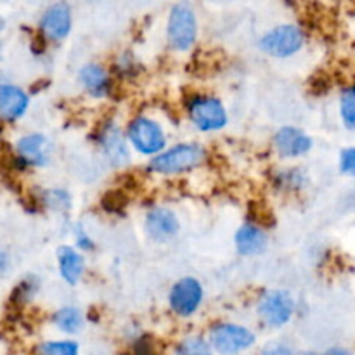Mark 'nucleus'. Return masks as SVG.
<instances>
[{
	"label": "nucleus",
	"instance_id": "31",
	"mask_svg": "<svg viewBox=\"0 0 355 355\" xmlns=\"http://www.w3.org/2000/svg\"><path fill=\"white\" fill-rule=\"evenodd\" d=\"M3 30H6V23L3 21H0V61L3 59Z\"/></svg>",
	"mask_w": 355,
	"mask_h": 355
},
{
	"label": "nucleus",
	"instance_id": "21",
	"mask_svg": "<svg viewBox=\"0 0 355 355\" xmlns=\"http://www.w3.org/2000/svg\"><path fill=\"white\" fill-rule=\"evenodd\" d=\"M40 203L42 207L49 208V210L58 211V214H66V211L71 210L73 198L69 191L62 189V187H51V189L42 191Z\"/></svg>",
	"mask_w": 355,
	"mask_h": 355
},
{
	"label": "nucleus",
	"instance_id": "6",
	"mask_svg": "<svg viewBox=\"0 0 355 355\" xmlns=\"http://www.w3.org/2000/svg\"><path fill=\"white\" fill-rule=\"evenodd\" d=\"M208 343L218 355H239L253 349L257 335L246 326L238 322H215L208 329Z\"/></svg>",
	"mask_w": 355,
	"mask_h": 355
},
{
	"label": "nucleus",
	"instance_id": "25",
	"mask_svg": "<svg viewBox=\"0 0 355 355\" xmlns=\"http://www.w3.org/2000/svg\"><path fill=\"white\" fill-rule=\"evenodd\" d=\"M338 170L342 175L355 180V144L347 146L338 155Z\"/></svg>",
	"mask_w": 355,
	"mask_h": 355
},
{
	"label": "nucleus",
	"instance_id": "4",
	"mask_svg": "<svg viewBox=\"0 0 355 355\" xmlns=\"http://www.w3.org/2000/svg\"><path fill=\"white\" fill-rule=\"evenodd\" d=\"M297 314V300L291 291L284 288H272L260 293L257 302V315L270 329H279L290 324Z\"/></svg>",
	"mask_w": 355,
	"mask_h": 355
},
{
	"label": "nucleus",
	"instance_id": "26",
	"mask_svg": "<svg viewBox=\"0 0 355 355\" xmlns=\"http://www.w3.org/2000/svg\"><path fill=\"white\" fill-rule=\"evenodd\" d=\"M73 234H75V248L78 250V252L87 253V252H94V250H96V241L90 238L89 232H87L85 229L80 227L78 225V227L73 231Z\"/></svg>",
	"mask_w": 355,
	"mask_h": 355
},
{
	"label": "nucleus",
	"instance_id": "2",
	"mask_svg": "<svg viewBox=\"0 0 355 355\" xmlns=\"http://www.w3.org/2000/svg\"><path fill=\"white\" fill-rule=\"evenodd\" d=\"M189 123L201 134H215L229 125V113L222 99L211 94H189L184 103Z\"/></svg>",
	"mask_w": 355,
	"mask_h": 355
},
{
	"label": "nucleus",
	"instance_id": "12",
	"mask_svg": "<svg viewBox=\"0 0 355 355\" xmlns=\"http://www.w3.org/2000/svg\"><path fill=\"white\" fill-rule=\"evenodd\" d=\"M144 231L151 241L158 243V245H166L179 236V215L170 207L149 208L144 218Z\"/></svg>",
	"mask_w": 355,
	"mask_h": 355
},
{
	"label": "nucleus",
	"instance_id": "9",
	"mask_svg": "<svg viewBox=\"0 0 355 355\" xmlns=\"http://www.w3.org/2000/svg\"><path fill=\"white\" fill-rule=\"evenodd\" d=\"M205 302V288L200 279L184 276L172 284L168 291V307L179 319H191L200 312Z\"/></svg>",
	"mask_w": 355,
	"mask_h": 355
},
{
	"label": "nucleus",
	"instance_id": "14",
	"mask_svg": "<svg viewBox=\"0 0 355 355\" xmlns=\"http://www.w3.org/2000/svg\"><path fill=\"white\" fill-rule=\"evenodd\" d=\"M78 85L92 99H107L113 94V76L101 62H87L78 69Z\"/></svg>",
	"mask_w": 355,
	"mask_h": 355
},
{
	"label": "nucleus",
	"instance_id": "27",
	"mask_svg": "<svg viewBox=\"0 0 355 355\" xmlns=\"http://www.w3.org/2000/svg\"><path fill=\"white\" fill-rule=\"evenodd\" d=\"M134 355H156L155 345L151 343V340L148 336H139L134 340Z\"/></svg>",
	"mask_w": 355,
	"mask_h": 355
},
{
	"label": "nucleus",
	"instance_id": "23",
	"mask_svg": "<svg viewBox=\"0 0 355 355\" xmlns=\"http://www.w3.org/2000/svg\"><path fill=\"white\" fill-rule=\"evenodd\" d=\"M173 355H215V352L205 336L187 335L177 343Z\"/></svg>",
	"mask_w": 355,
	"mask_h": 355
},
{
	"label": "nucleus",
	"instance_id": "20",
	"mask_svg": "<svg viewBox=\"0 0 355 355\" xmlns=\"http://www.w3.org/2000/svg\"><path fill=\"white\" fill-rule=\"evenodd\" d=\"M338 114L343 128L355 134V82L347 83L338 96Z\"/></svg>",
	"mask_w": 355,
	"mask_h": 355
},
{
	"label": "nucleus",
	"instance_id": "11",
	"mask_svg": "<svg viewBox=\"0 0 355 355\" xmlns=\"http://www.w3.org/2000/svg\"><path fill=\"white\" fill-rule=\"evenodd\" d=\"M272 146L277 156L283 159H300L311 155L314 149V137L300 127L284 125L272 135Z\"/></svg>",
	"mask_w": 355,
	"mask_h": 355
},
{
	"label": "nucleus",
	"instance_id": "29",
	"mask_svg": "<svg viewBox=\"0 0 355 355\" xmlns=\"http://www.w3.org/2000/svg\"><path fill=\"white\" fill-rule=\"evenodd\" d=\"M9 269H10V257L9 253H7V250H3L2 246H0V279L9 272Z\"/></svg>",
	"mask_w": 355,
	"mask_h": 355
},
{
	"label": "nucleus",
	"instance_id": "17",
	"mask_svg": "<svg viewBox=\"0 0 355 355\" xmlns=\"http://www.w3.org/2000/svg\"><path fill=\"white\" fill-rule=\"evenodd\" d=\"M58 270L61 279L69 286H76L87 272V260L75 246L62 245L58 248Z\"/></svg>",
	"mask_w": 355,
	"mask_h": 355
},
{
	"label": "nucleus",
	"instance_id": "15",
	"mask_svg": "<svg viewBox=\"0 0 355 355\" xmlns=\"http://www.w3.org/2000/svg\"><path fill=\"white\" fill-rule=\"evenodd\" d=\"M31 97L23 87L0 82V123H16L30 110Z\"/></svg>",
	"mask_w": 355,
	"mask_h": 355
},
{
	"label": "nucleus",
	"instance_id": "5",
	"mask_svg": "<svg viewBox=\"0 0 355 355\" xmlns=\"http://www.w3.org/2000/svg\"><path fill=\"white\" fill-rule=\"evenodd\" d=\"M166 40L170 49L186 54L198 40V17L191 3L179 2L172 7L166 23Z\"/></svg>",
	"mask_w": 355,
	"mask_h": 355
},
{
	"label": "nucleus",
	"instance_id": "16",
	"mask_svg": "<svg viewBox=\"0 0 355 355\" xmlns=\"http://www.w3.org/2000/svg\"><path fill=\"white\" fill-rule=\"evenodd\" d=\"M236 252L241 257L263 255L269 248V234L262 225L255 222H245L234 234Z\"/></svg>",
	"mask_w": 355,
	"mask_h": 355
},
{
	"label": "nucleus",
	"instance_id": "8",
	"mask_svg": "<svg viewBox=\"0 0 355 355\" xmlns=\"http://www.w3.org/2000/svg\"><path fill=\"white\" fill-rule=\"evenodd\" d=\"M305 45V31L298 24H279L259 40V49L263 54L276 59H288L297 55Z\"/></svg>",
	"mask_w": 355,
	"mask_h": 355
},
{
	"label": "nucleus",
	"instance_id": "7",
	"mask_svg": "<svg viewBox=\"0 0 355 355\" xmlns=\"http://www.w3.org/2000/svg\"><path fill=\"white\" fill-rule=\"evenodd\" d=\"M96 142L103 158L113 168H127L132 163V148L118 121H104L97 130Z\"/></svg>",
	"mask_w": 355,
	"mask_h": 355
},
{
	"label": "nucleus",
	"instance_id": "3",
	"mask_svg": "<svg viewBox=\"0 0 355 355\" xmlns=\"http://www.w3.org/2000/svg\"><path fill=\"white\" fill-rule=\"evenodd\" d=\"M127 141L132 151L146 158H155L168 148V134L165 125L148 114H137L127 125Z\"/></svg>",
	"mask_w": 355,
	"mask_h": 355
},
{
	"label": "nucleus",
	"instance_id": "1",
	"mask_svg": "<svg viewBox=\"0 0 355 355\" xmlns=\"http://www.w3.org/2000/svg\"><path fill=\"white\" fill-rule=\"evenodd\" d=\"M208 149L200 142H179L149 159L148 172L162 177H175L193 172L207 163Z\"/></svg>",
	"mask_w": 355,
	"mask_h": 355
},
{
	"label": "nucleus",
	"instance_id": "10",
	"mask_svg": "<svg viewBox=\"0 0 355 355\" xmlns=\"http://www.w3.org/2000/svg\"><path fill=\"white\" fill-rule=\"evenodd\" d=\"M54 146L51 139L40 132L24 134L14 142V159L21 170L45 168L51 165Z\"/></svg>",
	"mask_w": 355,
	"mask_h": 355
},
{
	"label": "nucleus",
	"instance_id": "22",
	"mask_svg": "<svg viewBox=\"0 0 355 355\" xmlns=\"http://www.w3.org/2000/svg\"><path fill=\"white\" fill-rule=\"evenodd\" d=\"M35 355H80V345L75 340H45L35 347Z\"/></svg>",
	"mask_w": 355,
	"mask_h": 355
},
{
	"label": "nucleus",
	"instance_id": "18",
	"mask_svg": "<svg viewBox=\"0 0 355 355\" xmlns=\"http://www.w3.org/2000/svg\"><path fill=\"white\" fill-rule=\"evenodd\" d=\"M274 186L283 193L298 194L304 193L311 184V175L304 166H283L272 175Z\"/></svg>",
	"mask_w": 355,
	"mask_h": 355
},
{
	"label": "nucleus",
	"instance_id": "32",
	"mask_svg": "<svg viewBox=\"0 0 355 355\" xmlns=\"http://www.w3.org/2000/svg\"><path fill=\"white\" fill-rule=\"evenodd\" d=\"M89 2H97V0H89Z\"/></svg>",
	"mask_w": 355,
	"mask_h": 355
},
{
	"label": "nucleus",
	"instance_id": "28",
	"mask_svg": "<svg viewBox=\"0 0 355 355\" xmlns=\"http://www.w3.org/2000/svg\"><path fill=\"white\" fill-rule=\"evenodd\" d=\"M262 355H297L286 343L270 342L262 349Z\"/></svg>",
	"mask_w": 355,
	"mask_h": 355
},
{
	"label": "nucleus",
	"instance_id": "30",
	"mask_svg": "<svg viewBox=\"0 0 355 355\" xmlns=\"http://www.w3.org/2000/svg\"><path fill=\"white\" fill-rule=\"evenodd\" d=\"M300 355H354L349 349H343V347H333V349H328L326 352L322 354H315V352H304Z\"/></svg>",
	"mask_w": 355,
	"mask_h": 355
},
{
	"label": "nucleus",
	"instance_id": "13",
	"mask_svg": "<svg viewBox=\"0 0 355 355\" xmlns=\"http://www.w3.org/2000/svg\"><path fill=\"white\" fill-rule=\"evenodd\" d=\"M73 16L71 9L66 2H55L42 14L40 19V33L45 40L59 42L66 40L68 35L71 33Z\"/></svg>",
	"mask_w": 355,
	"mask_h": 355
},
{
	"label": "nucleus",
	"instance_id": "19",
	"mask_svg": "<svg viewBox=\"0 0 355 355\" xmlns=\"http://www.w3.org/2000/svg\"><path fill=\"white\" fill-rule=\"evenodd\" d=\"M51 321L59 333L71 336L82 331L85 324V315L82 309L76 305H62L51 315Z\"/></svg>",
	"mask_w": 355,
	"mask_h": 355
},
{
	"label": "nucleus",
	"instance_id": "24",
	"mask_svg": "<svg viewBox=\"0 0 355 355\" xmlns=\"http://www.w3.org/2000/svg\"><path fill=\"white\" fill-rule=\"evenodd\" d=\"M137 59L132 52H120V55L114 61V71L120 78H130L137 73Z\"/></svg>",
	"mask_w": 355,
	"mask_h": 355
}]
</instances>
